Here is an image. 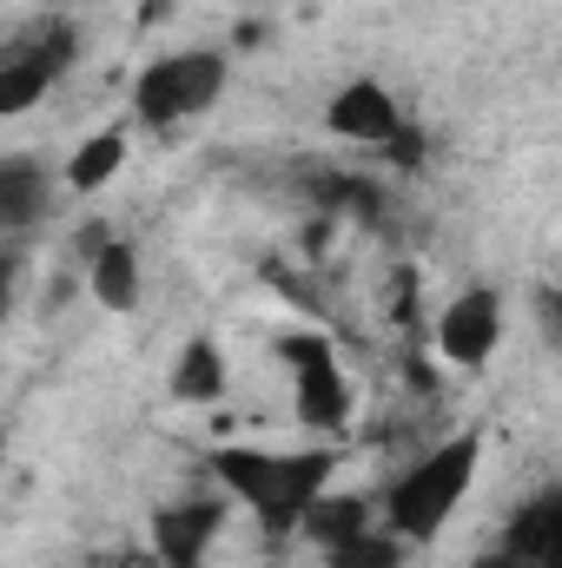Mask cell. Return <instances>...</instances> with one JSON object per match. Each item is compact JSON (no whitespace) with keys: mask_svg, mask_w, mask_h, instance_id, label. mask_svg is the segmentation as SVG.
Masks as SVG:
<instances>
[{"mask_svg":"<svg viewBox=\"0 0 562 568\" xmlns=\"http://www.w3.org/2000/svg\"><path fill=\"white\" fill-rule=\"evenodd\" d=\"M436 357L450 364V371H483L490 357H496V344H503V291L496 284H470V291H456L443 311H436Z\"/></svg>","mask_w":562,"mask_h":568,"instance_id":"cell-6","label":"cell"},{"mask_svg":"<svg viewBox=\"0 0 562 568\" xmlns=\"http://www.w3.org/2000/svg\"><path fill=\"white\" fill-rule=\"evenodd\" d=\"M212 476L225 483V496H239L265 523V536H291L304 503L331 489L338 449H252V443H225V449H212Z\"/></svg>","mask_w":562,"mask_h":568,"instance_id":"cell-1","label":"cell"},{"mask_svg":"<svg viewBox=\"0 0 562 568\" xmlns=\"http://www.w3.org/2000/svg\"><path fill=\"white\" fill-rule=\"evenodd\" d=\"M179 404H219L225 397V351L219 337H192L172 364V384H165Z\"/></svg>","mask_w":562,"mask_h":568,"instance_id":"cell-12","label":"cell"},{"mask_svg":"<svg viewBox=\"0 0 562 568\" xmlns=\"http://www.w3.org/2000/svg\"><path fill=\"white\" fill-rule=\"evenodd\" d=\"M152 568H159V562H152Z\"/></svg>","mask_w":562,"mask_h":568,"instance_id":"cell-20","label":"cell"},{"mask_svg":"<svg viewBox=\"0 0 562 568\" xmlns=\"http://www.w3.org/2000/svg\"><path fill=\"white\" fill-rule=\"evenodd\" d=\"M73 27L67 20H47V27H33V33H20L7 53H0V120H13V113H33L47 93H53V80L73 67Z\"/></svg>","mask_w":562,"mask_h":568,"instance_id":"cell-5","label":"cell"},{"mask_svg":"<svg viewBox=\"0 0 562 568\" xmlns=\"http://www.w3.org/2000/svg\"><path fill=\"white\" fill-rule=\"evenodd\" d=\"M172 13V0H140V27H152V20H165Z\"/></svg>","mask_w":562,"mask_h":568,"instance_id":"cell-19","label":"cell"},{"mask_svg":"<svg viewBox=\"0 0 562 568\" xmlns=\"http://www.w3.org/2000/svg\"><path fill=\"white\" fill-rule=\"evenodd\" d=\"M225 516H232L225 496H185V503L152 509V562L159 568H205L219 529H225Z\"/></svg>","mask_w":562,"mask_h":568,"instance_id":"cell-7","label":"cell"},{"mask_svg":"<svg viewBox=\"0 0 562 568\" xmlns=\"http://www.w3.org/2000/svg\"><path fill=\"white\" fill-rule=\"evenodd\" d=\"M318 199H324L331 212H351V219H364V225H378V219H384V192H378L371 179L324 172V179H318Z\"/></svg>","mask_w":562,"mask_h":568,"instance_id":"cell-16","label":"cell"},{"mask_svg":"<svg viewBox=\"0 0 562 568\" xmlns=\"http://www.w3.org/2000/svg\"><path fill=\"white\" fill-rule=\"evenodd\" d=\"M358 529H371V503H364V496H331V489H324V496L304 503V516H298L291 536L331 549V542H344V536H358Z\"/></svg>","mask_w":562,"mask_h":568,"instance_id":"cell-13","label":"cell"},{"mask_svg":"<svg viewBox=\"0 0 562 568\" xmlns=\"http://www.w3.org/2000/svg\"><path fill=\"white\" fill-rule=\"evenodd\" d=\"M476 469H483V429H463V436L436 443L430 456H418V463L384 489V529L404 536V542H430V536L456 516V503L470 496Z\"/></svg>","mask_w":562,"mask_h":568,"instance_id":"cell-2","label":"cell"},{"mask_svg":"<svg viewBox=\"0 0 562 568\" xmlns=\"http://www.w3.org/2000/svg\"><path fill=\"white\" fill-rule=\"evenodd\" d=\"M53 212V165L40 152H0V239L33 232Z\"/></svg>","mask_w":562,"mask_h":568,"instance_id":"cell-9","label":"cell"},{"mask_svg":"<svg viewBox=\"0 0 562 568\" xmlns=\"http://www.w3.org/2000/svg\"><path fill=\"white\" fill-rule=\"evenodd\" d=\"M279 357L291 364V377H298V390H291V397H298V424L338 436V429L351 424V377H344L331 337L291 331V337H279Z\"/></svg>","mask_w":562,"mask_h":568,"instance_id":"cell-4","label":"cell"},{"mask_svg":"<svg viewBox=\"0 0 562 568\" xmlns=\"http://www.w3.org/2000/svg\"><path fill=\"white\" fill-rule=\"evenodd\" d=\"M87 291H93V304H107V311H140V245L133 239H107L93 258H87Z\"/></svg>","mask_w":562,"mask_h":568,"instance_id":"cell-11","label":"cell"},{"mask_svg":"<svg viewBox=\"0 0 562 568\" xmlns=\"http://www.w3.org/2000/svg\"><path fill=\"white\" fill-rule=\"evenodd\" d=\"M503 549H510L523 568H556L562 562V496H556V489L530 496V503L510 516Z\"/></svg>","mask_w":562,"mask_h":568,"instance_id":"cell-10","label":"cell"},{"mask_svg":"<svg viewBox=\"0 0 562 568\" xmlns=\"http://www.w3.org/2000/svg\"><path fill=\"white\" fill-rule=\"evenodd\" d=\"M470 568H523V562H516V556H510L503 542H490V549H483V556H476Z\"/></svg>","mask_w":562,"mask_h":568,"instance_id":"cell-18","label":"cell"},{"mask_svg":"<svg viewBox=\"0 0 562 568\" xmlns=\"http://www.w3.org/2000/svg\"><path fill=\"white\" fill-rule=\"evenodd\" d=\"M13 278H20V258H13V252L0 245V317L13 311Z\"/></svg>","mask_w":562,"mask_h":568,"instance_id":"cell-17","label":"cell"},{"mask_svg":"<svg viewBox=\"0 0 562 568\" xmlns=\"http://www.w3.org/2000/svg\"><path fill=\"white\" fill-rule=\"evenodd\" d=\"M324 126H331L338 140L378 145V152H384V145L398 140L404 113H398V100H391V87H384V80H351V87H338V93H331Z\"/></svg>","mask_w":562,"mask_h":568,"instance_id":"cell-8","label":"cell"},{"mask_svg":"<svg viewBox=\"0 0 562 568\" xmlns=\"http://www.w3.org/2000/svg\"><path fill=\"white\" fill-rule=\"evenodd\" d=\"M120 165H127V133H93V140L73 145V159H67V185L73 192H107L113 179H120Z\"/></svg>","mask_w":562,"mask_h":568,"instance_id":"cell-14","label":"cell"},{"mask_svg":"<svg viewBox=\"0 0 562 568\" xmlns=\"http://www.w3.org/2000/svg\"><path fill=\"white\" fill-rule=\"evenodd\" d=\"M324 568H404V536L391 529H358L324 549Z\"/></svg>","mask_w":562,"mask_h":568,"instance_id":"cell-15","label":"cell"},{"mask_svg":"<svg viewBox=\"0 0 562 568\" xmlns=\"http://www.w3.org/2000/svg\"><path fill=\"white\" fill-rule=\"evenodd\" d=\"M219 93H225V53L219 47H185V53H165V60L140 67L133 113H140V126L165 133V126L219 106Z\"/></svg>","mask_w":562,"mask_h":568,"instance_id":"cell-3","label":"cell"}]
</instances>
